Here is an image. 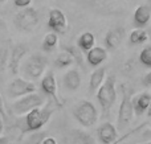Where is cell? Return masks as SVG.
Wrapping results in <instances>:
<instances>
[{
    "instance_id": "6da1fadb",
    "label": "cell",
    "mask_w": 151,
    "mask_h": 144,
    "mask_svg": "<svg viewBox=\"0 0 151 144\" xmlns=\"http://www.w3.org/2000/svg\"><path fill=\"white\" fill-rule=\"evenodd\" d=\"M53 113H55V107H53L52 102L45 103L44 107L33 108L32 111H29L24 119V127L21 134L24 135L25 132L40 131L45 124L49 123Z\"/></svg>"
},
{
    "instance_id": "7a4b0ae2",
    "label": "cell",
    "mask_w": 151,
    "mask_h": 144,
    "mask_svg": "<svg viewBox=\"0 0 151 144\" xmlns=\"http://www.w3.org/2000/svg\"><path fill=\"white\" fill-rule=\"evenodd\" d=\"M115 76L110 74L109 77H106L104 81V83L98 87L97 91V99H98L99 105L102 107V111L105 114L113 107V105L117 101V90H115Z\"/></svg>"
},
{
    "instance_id": "3957f363",
    "label": "cell",
    "mask_w": 151,
    "mask_h": 144,
    "mask_svg": "<svg viewBox=\"0 0 151 144\" xmlns=\"http://www.w3.org/2000/svg\"><path fill=\"white\" fill-rule=\"evenodd\" d=\"M73 116L81 126L90 128L98 120V110L90 101H81L73 108Z\"/></svg>"
},
{
    "instance_id": "277c9868",
    "label": "cell",
    "mask_w": 151,
    "mask_h": 144,
    "mask_svg": "<svg viewBox=\"0 0 151 144\" xmlns=\"http://www.w3.org/2000/svg\"><path fill=\"white\" fill-rule=\"evenodd\" d=\"M44 105H45V98H42L37 93H32V94L24 95V97L16 99L12 103V111L15 115L21 116V115H27L33 108L42 107Z\"/></svg>"
},
{
    "instance_id": "5b68a950",
    "label": "cell",
    "mask_w": 151,
    "mask_h": 144,
    "mask_svg": "<svg viewBox=\"0 0 151 144\" xmlns=\"http://www.w3.org/2000/svg\"><path fill=\"white\" fill-rule=\"evenodd\" d=\"M48 65H49V60L48 57L40 54V53H35V54L29 56L27 58V61L24 62L23 70L28 78L31 79H37L40 77H42V74L45 73Z\"/></svg>"
},
{
    "instance_id": "8992f818",
    "label": "cell",
    "mask_w": 151,
    "mask_h": 144,
    "mask_svg": "<svg viewBox=\"0 0 151 144\" xmlns=\"http://www.w3.org/2000/svg\"><path fill=\"white\" fill-rule=\"evenodd\" d=\"M13 24L21 32H32L39 25V12L32 7L23 8L13 17Z\"/></svg>"
},
{
    "instance_id": "52a82bcc",
    "label": "cell",
    "mask_w": 151,
    "mask_h": 144,
    "mask_svg": "<svg viewBox=\"0 0 151 144\" xmlns=\"http://www.w3.org/2000/svg\"><path fill=\"white\" fill-rule=\"evenodd\" d=\"M90 7L102 15H122L129 8L130 0H88Z\"/></svg>"
},
{
    "instance_id": "ba28073f",
    "label": "cell",
    "mask_w": 151,
    "mask_h": 144,
    "mask_svg": "<svg viewBox=\"0 0 151 144\" xmlns=\"http://www.w3.org/2000/svg\"><path fill=\"white\" fill-rule=\"evenodd\" d=\"M134 119V110H133V103H131V94L127 90L126 85H122V102L118 108V128L123 130L131 123Z\"/></svg>"
},
{
    "instance_id": "9c48e42d",
    "label": "cell",
    "mask_w": 151,
    "mask_h": 144,
    "mask_svg": "<svg viewBox=\"0 0 151 144\" xmlns=\"http://www.w3.org/2000/svg\"><path fill=\"white\" fill-rule=\"evenodd\" d=\"M32 93H36V85L32 81H28L21 77H16L8 85V94L11 98H21Z\"/></svg>"
},
{
    "instance_id": "30bf717a",
    "label": "cell",
    "mask_w": 151,
    "mask_h": 144,
    "mask_svg": "<svg viewBox=\"0 0 151 144\" xmlns=\"http://www.w3.org/2000/svg\"><path fill=\"white\" fill-rule=\"evenodd\" d=\"M48 26L56 34H64L69 29V24L66 20L65 13L58 8H52L49 11V17H48Z\"/></svg>"
},
{
    "instance_id": "8fae6325",
    "label": "cell",
    "mask_w": 151,
    "mask_h": 144,
    "mask_svg": "<svg viewBox=\"0 0 151 144\" xmlns=\"http://www.w3.org/2000/svg\"><path fill=\"white\" fill-rule=\"evenodd\" d=\"M41 89L42 91L45 93L47 95H49L53 101H55L56 106L58 108L63 107V102L60 101V98L57 97V82H56V78H55V74L53 71H48L41 79Z\"/></svg>"
},
{
    "instance_id": "7c38bea8",
    "label": "cell",
    "mask_w": 151,
    "mask_h": 144,
    "mask_svg": "<svg viewBox=\"0 0 151 144\" xmlns=\"http://www.w3.org/2000/svg\"><path fill=\"white\" fill-rule=\"evenodd\" d=\"M28 53V48L23 44H17L12 48L9 53V60H8V69L12 74H17L19 70H20V63L21 60L27 56Z\"/></svg>"
},
{
    "instance_id": "4fadbf2b",
    "label": "cell",
    "mask_w": 151,
    "mask_h": 144,
    "mask_svg": "<svg viewBox=\"0 0 151 144\" xmlns=\"http://www.w3.org/2000/svg\"><path fill=\"white\" fill-rule=\"evenodd\" d=\"M97 135H98V140L102 144H111L118 139V130L110 122H105L97 128Z\"/></svg>"
},
{
    "instance_id": "5bb4252c",
    "label": "cell",
    "mask_w": 151,
    "mask_h": 144,
    "mask_svg": "<svg viewBox=\"0 0 151 144\" xmlns=\"http://www.w3.org/2000/svg\"><path fill=\"white\" fill-rule=\"evenodd\" d=\"M65 144H97L90 134L73 128L65 135Z\"/></svg>"
},
{
    "instance_id": "9a60e30c",
    "label": "cell",
    "mask_w": 151,
    "mask_h": 144,
    "mask_svg": "<svg viewBox=\"0 0 151 144\" xmlns=\"http://www.w3.org/2000/svg\"><path fill=\"white\" fill-rule=\"evenodd\" d=\"M123 37H125V28H121V26L113 28L107 31L106 36H105V45L107 46V49L114 50L123 41Z\"/></svg>"
},
{
    "instance_id": "2e32d148",
    "label": "cell",
    "mask_w": 151,
    "mask_h": 144,
    "mask_svg": "<svg viewBox=\"0 0 151 144\" xmlns=\"http://www.w3.org/2000/svg\"><path fill=\"white\" fill-rule=\"evenodd\" d=\"M133 103V110H134V115H142L147 111L150 103H151V94L147 91H143L141 94H138L137 97H134L131 99Z\"/></svg>"
},
{
    "instance_id": "e0dca14e",
    "label": "cell",
    "mask_w": 151,
    "mask_h": 144,
    "mask_svg": "<svg viewBox=\"0 0 151 144\" xmlns=\"http://www.w3.org/2000/svg\"><path fill=\"white\" fill-rule=\"evenodd\" d=\"M86 58H88V62L90 63V66L96 68L107 58V50L102 46H94L88 52Z\"/></svg>"
},
{
    "instance_id": "ac0fdd59",
    "label": "cell",
    "mask_w": 151,
    "mask_h": 144,
    "mask_svg": "<svg viewBox=\"0 0 151 144\" xmlns=\"http://www.w3.org/2000/svg\"><path fill=\"white\" fill-rule=\"evenodd\" d=\"M151 19V8L147 4H141L134 11V23L138 26H145Z\"/></svg>"
},
{
    "instance_id": "d6986e66",
    "label": "cell",
    "mask_w": 151,
    "mask_h": 144,
    "mask_svg": "<svg viewBox=\"0 0 151 144\" xmlns=\"http://www.w3.org/2000/svg\"><path fill=\"white\" fill-rule=\"evenodd\" d=\"M64 86L70 91H76L78 87L81 86V74L77 69H70L69 71H66L65 76L63 78Z\"/></svg>"
},
{
    "instance_id": "ffe728a7",
    "label": "cell",
    "mask_w": 151,
    "mask_h": 144,
    "mask_svg": "<svg viewBox=\"0 0 151 144\" xmlns=\"http://www.w3.org/2000/svg\"><path fill=\"white\" fill-rule=\"evenodd\" d=\"M105 78H106V68L101 66V68L96 69L90 76V81H89V91H96L98 87L104 83Z\"/></svg>"
},
{
    "instance_id": "44dd1931",
    "label": "cell",
    "mask_w": 151,
    "mask_h": 144,
    "mask_svg": "<svg viewBox=\"0 0 151 144\" xmlns=\"http://www.w3.org/2000/svg\"><path fill=\"white\" fill-rule=\"evenodd\" d=\"M96 45V37L91 32H83L77 40V46L83 52H89Z\"/></svg>"
},
{
    "instance_id": "7402d4cb",
    "label": "cell",
    "mask_w": 151,
    "mask_h": 144,
    "mask_svg": "<svg viewBox=\"0 0 151 144\" xmlns=\"http://www.w3.org/2000/svg\"><path fill=\"white\" fill-rule=\"evenodd\" d=\"M64 52L69 53L72 56L74 62H77L80 66H83V54L82 50L77 46V45H65L64 46Z\"/></svg>"
},
{
    "instance_id": "603a6c76",
    "label": "cell",
    "mask_w": 151,
    "mask_h": 144,
    "mask_svg": "<svg viewBox=\"0 0 151 144\" xmlns=\"http://www.w3.org/2000/svg\"><path fill=\"white\" fill-rule=\"evenodd\" d=\"M130 42L133 45H139V44H145L149 40V33L143 29H134L130 33V37H129Z\"/></svg>"
},
{
    "instance_id": "cb8c5ba5",
    "label": "cell",
    "mask_w": 151,
    "mask_h": 144,
    "mask_svg": "<svg viewBox=\"0 0 151 144\" xmlns=\"http://www.w3.org/2000/svg\"><path fill=\"white\" fill-rule=\"evenodd\" d=\"M58 44V34L49 32V33L45 34L44 40H42V49L45 52H52Z\"/></svg>"
},
{
    "instance_id": "d4e9b609",
    "label": "cell",
    "mask_w": 151,
    "mask_h": 144,
    "mask_svg": "<svg viewBox=\"0 0 151 144\" xmlns=\"http://www.w3.org/2000/svg\"><path fill=\"white\" fill-rule=\"evenodd\" d=\"M45 138H48L47 131H35L27 138L24 144H41Z\"/></svg>"
},
{
    "instance_id": "484cf974",
    "label": "cell",
    "mask_w": 151,
    "mask_h": 144,
    "mask_svg": "<svg viewBox=\"0 0 151 144\" xmlns=\"http://www.w3.org/2000/svg\"><path fill=\"white\" fill-rule=\"evenodd\" d=\"M73 62L74 61H73V58H72V56L66 52H61L55 61L56 66H58V68H66V66L72 65Z\"/></svg>"
},
{
    "instance_id": "4316f807",
    "label": "cell",
    "mask_w": 151,
    "mask_h": 144,
    "mask_svg": "<svg viewBox=\"0 0 151 144\" xmlns=\"http://www.w3.org/2000/svg\"><path fill=\"white\" fill-rule=\"evenodd\" d=\"M139 61L147 68H151V45H147L139 53Z\"/></svg>"
},
{
    "instance_id": "83f0119b",
    "label": "cell",
    "mask_w": 151,
    "mask_h": 144,
    "mask_svg": "<svg viewBox=\"0 0 151 144\" xmlns=\"http://www.w3.org/2000/svg\"><path fill=\"white\" fill-rule=\"evenodd\" d=\"M8 60H9L8 48H0V73H3L8 68Z\"/></svg>"
},
{
    "instance_id": "f1b7e54d",
    "label": "cell",
    "mask_w": 151,
    "mask_h": 144,
    "mask_svg": "<svg viewBox=\"0 0 151 144\" xmlns=\"http://www.w3.org/2000/svg\"><path fill=\"white\" fill-rule=\"evenodd\" d=\"M146 126H147V123H143V124H139V126H138V127H135V128L130 130V131H129V132H126V134H123V135H122V136H119V138H118V139H117V140H115V142H114V143H111V144H121V143H123V142H125V140H126V139H129V138H130V136H131V135L137 134V132H138V131H139V130H143V128H145V127H146Z\"/></svg>"
},
{
    "instance_id": "f546056e",
    "label": "cell",
    "mask_w": 151,
    "mask_h": 144,
    "mask_svg": "<svg viewBox=\"0 0 151 144\" xmlns=\"http://www.w3.org/2000/svg\"><path fill=\"white\" fill-rule=\"evenodd\" d=\"M135 63H137L135 58H129V60L126 61L125 63H123L122 70L125 71V73H130V71H133V69H134V66H135Z\"/></svg>"
},
{
    "instance_id": "4dcf8cb0",
    "label": "cell",
    "mask_w": 151,
    "mask_h": 144,
    "mask_svg": "<svg viewBox=\"0 0 151 144\" xmlns=\"http://www.w3.org/2000/svg\"><path fill=\"white\" fill-rule=\"evenodd\" d=\"M13 3H15V5L19 8H27L31 5L32 0H13Z\"/></svg>"
},
{
    "instance_id": "1f68e13d",
    "label": "cell",
    "mask_w": 151,
    "mask_h": 144,
    "mask_svg": "<svg viewBox=\"0 0 151 144\" xmlns=\"http://www.w3.org/2000/svg\"><path fill=\"white\" fill-rule=\"evenodd\" d=\"M0 116L4 119H7V114H5V108H4V102H3V97H1V93H0Z\"/></svg>"
},
{
    "instance_id": "d6a6232c",
    "label": "cell",
    "mask_w": 151,
    "mask_h": 144,
    "mask_svg": "<svg viewBox=\"0 0 151 144\" xmlns=\"http://www.w3.org/2000/svg\"><path fill=\"white\" fill-rule=\"evenodd\" d=\"M143 85L145 86H151V71H149V73L143 77Z\"/></svg>"
},
{
    "instance_id": "836d02e7",
    "label": "cell",
    "mask_w": 151,
    "mask_h": 144,
    "mask_svg": "<svg viewBox=\"0 0 151 144\" xmlns=\"http://www.w3.org/2000/svg\"><path fill=\"white\" fill-rule=\"evenodd\" d=\"M41 144H57V140H56L53 136H48V138H45L44 142Z\"/></svg>"
},
{
    "instance_id": "e575fe53",
    "label": "cell",
    "mask_w": 151,
    "mask_h": 144,
    "mask_svg": "<svg viewBox=\"0 0 151 144\" xmlns=\"http://www.w3.org/2000/svg\"><path fill=\"white\" fill-rule=\"evenodd\" d=\"M0 144H9V139L7 136H0Z\"/></svg>"
},
{
    "instance_id": "d590c367",
    "label": "cell",
    "mask_w": 151,
    "mask_h": 144,
    "mask_svg": "<svg viewBox=\"0 0 151 144\" xmlns=\"http://www.w3.org/2000/svg\"><path fill=\"white\" fill-rule=\"evenodd\" d=\"M3 131H4V120H3V118L0 116V136H1Z\"/></svg>"
},
{
    "instance_id": "8d00e7d4",
    "label": "cell",
    "mask_w": 151,
    "mask_h": 144,
    "mask_svg": "<svg viewBox=\"0 0 151 144\" xmlns=\"http://www.w3.org/2000/svg\"><path fill=\"white\" fill-rule=\"evenodd\" d=\"M143 138H151V128L150 130H146V131H143Z\"/></svg>"
},
{
    "instance_id": "74e56055",
    "label": "cell",
    "mask_w": 151,
    "mask_h": 144,
    "mask_svg": "<svg viewBox=\"0 0 151 144\" xmlns=\"http://www.w3.org/2000/svg\"><path fill=\"white\" fill-rule=\"evenodd\" d=\"M146 113H147V116H150L151 118V103H150V106H149V108H147Z\"/></svg>"
},
{
    "instance_id": "f35d334b",
    "label": "cell",
    "mask_w": 151,
    "mask_h": 144,
    "mask_svg": "<svg viewBox=\"0 0 151 144\" xmlns=\"http://www.w3.org/2000/svg\"><path fill=\"white\" fill-rule=\"evenodd\" d=\"M137 144H151V140H149V142H142V143H137Z\"/></svg>"
},
{
    "instance_id": "ab89813d",
    "label": "cell",
    "mask_w": 151,
    "mask_h": 144,
    "mask_svg": "<svg viewBox=\"0 0 151 144\" xmlns=\"http://www.w3.org/2000/svg\"><path fill=\"white\" fill-rule=\"evenodd\" d=\"M3 1H5V0H0V3H3Z\"/></svg>"
},
{
    "instance_id": "60d3db41",
    "label": "cell",
    "mask_w": 151,
    "mask_h": 144,
    "mask_svg": "<svg viewBox=\"0 0 151 144\" xmlns=\"http://www.w3.org/2000/svg\"><path fill=\"white\" fill-rule=\"evenodd\" d=\"M121 144H127V143H125V142H123V143H121Z\"/></svg>"
},
{
    "instance_id": "b9f144b4",
    "label": "cell",
    "mask_w": 151,
    "mask_h": 144,
    "mask_svg": "<svg viewBox=\"0 0 151 144\" xmlns=\"http://www.w3.org/2000/svg\"><path fill=\"white\" fill-rule=\"evenodd\" d=\"M0 24H1V17H0Z\"/></svg>"
}]
</instances>
